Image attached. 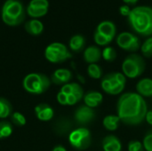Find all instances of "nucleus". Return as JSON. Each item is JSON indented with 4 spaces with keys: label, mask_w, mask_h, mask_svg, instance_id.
Listing matches in <instances>:
<instances>
[{
    "label": "nucleus",
    "mask_w": 152,
    "mask_h": 151,
    "mask_svg": "<svg viewBox=\"0 0 152 151\" xmlns=\"http://www.w3.org/2000/svg\"><path fill=\"white\" fill-rule=\"evenodd\" d=\"M147 111L148 106L144 98L137 93H125L118 100L117 114L125 125H141L145 120Z\"/></svg>",
    "instance_id": "nucleus-1"
},
{
    "label": "nucleus",
    "mask_w": 152,
    "mask_h": 151,
    "mask_svg": "<svg viewBox=\"0 0 152 151\" xmlns=\"http://www.w3.org/2000/svg\"><path fill=\"white\" fill-rule=\"evenodd\" d=\"M128 20L133 29L139 35L149 36L152 35V8L140 5L131 9Z\"/></svg>",
    "instance_id": "nucleus-2"
},
{
    "label": "nucleus",
    "mask_w": 152,
    "mask_h": 151,
    "mask_svg": "<svg viewBox=\"0 0 152 151\" xmlns=\"http://www.w3.org/2000/svg\"><path fill=\"white\" fill-rule=\"evenodd\" d=\"M26 11L20 0H6L4 3L1 10V17L6 25L16 27L24 21Z\"/></svg>",
    "instance_id": "nucleus-3"
},
{
    "label": "nucleus",
    "mask_w": 152,
    "mask_h": 151,
    "mask_svg": "<svg viewBox=\"0 0 152 151\" xmlns=\"http://www.w3.org/2000/svg\"><path fill=\"white\" fill-rule=\"evenodd\" d=\"M22 85L28 93L39 95L50 88L51 78L42 73H30L23 78Z\"/></svg>",
    "instance_id": "nucleus-4"
},
{
    "label": "nucleus",
    "mask_w": 152,
    "mask_h": 151,
    "mask_svg": "<svg viewBox=\"0 0 152 151\" xmlns=\"http://www.w3.org/2000/svg\"><path fill=\"white\" fill-rule=\"evenodd\" d=\"M146 69L144 58L138 53H131L122 62L121 69L126 77L134 79L142 76Z\"/></svg>",
    "instance_id": "nucleus-5"
},
{
    "label": "nucleus",
    "mask_w": 152,
    "mask_h": 151,
    "mask_svg": "<svg viewBox=\"0 0 152 151\" xmlns=\"http://www.w3.org/2000/svg\"><path fill=\"white\" fill-rule=\"evenodd\" d=\"M84 90L77 83H68L61 86L57 94V101L63 106H73L84 98Z\"/></svg>",
    "instance_id": "nucleus-6"
},
{
    "label": "nucleus",
    "mask_w": 152,
    "mask_h": 151,
    "mask_svg": "<svg viewBox=\"0 0 152 151\" xmlns=\"http://www.w3.org/2000/svg\"><path fill=\"white\" fill-rule=\"evenodd\" d=\"M126 83V77L122 72H111L103 77L101 82L102 91L110 95L122 93Z\"/></svg>",
    "instance_id": "nucleus-7"
},
{
    "label": "nucleus",
    "mask_w": 152,
    "mask_h": 151,
    "mask_svg": "<svg viewBox=\"0 0 152 151\" xmlns=\"http://www.w3.org/2000/svg\"><path fill=\"white\" fill-rule=\"evenodd\" d=\"M45 59L52 63H61L72 57L68 47L60 42H54L46 46L45 50Z\"/></svg>",
    "instance_id": "nucleus-8"
},
{
    "label": "nucleus",
    "mask_w": 152,
    "mask_h": 151,
    "mask_svg": "<svg viewBox=\"0 0 152 151\" xmlns=\"http://www.w3.org/2000/svg\"><path fill=\"white\" fill-rule=\"evenodd\" d=\"M69 142L72 148L77 150H86L92 143L90 131L86 127L74 129L69 134Z\"/></svg>",
    "instance_id": "nucleus-9"
},
{
    "label": "nucleus",
    "mask_w": 152,
    "mask_h": 151,
    "mask_svg": "<svg viewBox=\"0 0 152 151\" xmlns=\"http://www.w3.org/2000/svg\"><path fill=\"white\" fill-rule=\"evenodd\" d=\"M117 44L121 49L132 53L137 52L142 45L139 37L136 35L127 31L121 32L118 35Z\"/></svg>",
    "instance_id": "nucleus-10"
},
{
    "label": "nucleus",
    "mask_w": 152,
    "mask_h": 151,
    "mask_svg": "<svg viewBox=\"0 0 152 151\" xmlns=\"http://www.w3.org/2000/svg\"><path fill=\"white\" fill-rule=\"evenodd\" d=\"M95 117V112L94 109L87 107L86 105L79 106L74 113V119L77 124L85 125L91 123Z\"/></svg>",
    "instance_id": "nucleus-11"
},
{
    "label": "nucleus",
    "mask_w": 152,
    "mask_h": 151,
    "mask_svg": "<svg viewBox=\"0 0 152 151\" xmlns=\"http://www.w3.org/2000/svg\"><path fill=\"white\" fill-rule=\"evenodd\" d=\"M72 128H73V123L71 119L66 117H59L53 125V132L59 136H65V135L69 136V134L73 131Z\"/></svg>",
    "instance_id": "nucleus-12"
},
{
    "label": "nucleus",
    "mask_w": 152,
    "mask_h": 151,
    "mask_svg": "<svg viewBox=\"0 0 152 151\" xmlns=\"http://www.w3.org/2000/svg\"><path fill=\"white\" fill-rule=\"evenodd\" d=\"M72 72L68 69H58L51 76V82L57 85H64L72 79Z\"/></svg>",
    "instance_id": "nucleus-13"
},
{
    "label": "nucleus",
    "mask_w": 152,
    "mask_h": 151,
    "mask_svg": "<svg viewBox=\"0 0 152 151\" xmlns=\"http://www.w3.org/2000/svg\"><path fill=\"white\" fill-rule=\"evenodd\" d=\"M35 114L40 121H50L54 116L53 109L47 103H40L35 107Z\"/></svg>",
    "instance_id": "nucleus-14"
},
{
    "label": "nucleus",
    "mask_w": 152,
    "mask_h": 151,
    "mask_svg": "<svg viewBox=\"0 0 152 151\" xmlns=\"http://www.w3.org/2000/svg\"><path fill=\"white\" fill-rule=\"evenodd\" d=\"M95 30L101 33L105 37H107L108 39H110V41L114 39L117 33L116 25L110 20H103L100 22Z\"/></svg>",
    "instance_id": "nucleus-15"
},
{
    "label": "nucleus",
    "mask_w": 152,
    "mask_h": 151,
    "mask_svg": "<svg viewBox=\"0 0 152 151\" xmlns=\"http://www.w3.org/2000/svg\"><path fill=\"white\" fill-rule=\"evenodd\" d=\"M102 147L104 151H121L122 143L114 134L106 135L102 142Z\"/></svg>",
    "instance_id": "nucleus-16"
},
{
    "label": "nucleus",
    "mask_w": 152,
    "mask_h": 151,
    "mask_svg": "<svg viewBox=\"0 0 152 151\" xmlns=\"http://www.w3.org/2000/svg\"><path fill=\"white\" fill-rule=\"evenodd\" d=\"M84 60L88 64L97 63L102 58V50L96 45H90L84 51Z\"/></svg>",
    "instance_id": "nucleus-17"
},
{
    "label": "nucleus",
    "mask_w": 152,
    "mask_h": 151,
    "mask_svg": "<svg viewBox=\"0 0 152 151\" xmlns=\"http://www.w3.org/2000/svg\"><path fill=\"white\" fill-rule=\"evenodd\" d=\"M136 93L143 98L152 97V78L144 77L136 84Z\"/></svg>",
    "instance_id": "nucleus-18"
},
{
    "label": "nucleus",
    "mask_w": 152,
    "mask_h": 151,
    "mask_svg": "<svg viewBox=\"0 0 152 151\" xmlns=\"http://www.w3.org/2000/svg\"><path fill=\"white\" fill-rule=\"evenodd\" d=\"M84 102L89 108L94 109L98 107L103 100V96L100 92L97 91H89L84 95Z\"/></svg>",
    "instance_id": "nucleus-19"
},
{
    "label": "nucleus",
    "mask_w": 152,
    "mask_h": 151,
    "mask_svg": "<svg viewBox=\"0 0 152 151\" xmlns=\"http://www.w3.org/2000/svg\"><path fill=\"white\" fill-rule=\"evenodd\" d=\"M24 28L28 34L37 36L44 31V24L38 19H31L25 23Z\"/></svg>",
    "instance_id": "nucleus-20"
},
{
    "label": "nucleus",
    "mask_w": 152,
    "mask_h": 151,
    "mask_svg": "<svg viewBox=\"0 0 152 151\" xmlns=\"http://www.w3.org/2000/svg\"><path fill=\"white\" fill-rule=\"evenodd\" d=\"M85 44H86V38L80 34H77V35L72 36L71 38L69 39V48L74 53L81 52L84 49Z\"/></svg>",
    "instance_id": "nucleus-21"
},
{
    "label": "nucleus",
    "mask_w": 152,
    "mask_h": 151,
    "mask_svg": "<svg viewBox=\"0 0 152 151\" xmlns=\"http://www.w3.org/2000/svg\"><path fill=\"white\" fill-rule=\"evenodd\" d=\"M120 119L118 115H108L102 120V125L104 128L110 132H114L118 129Z\"/></svg>",
    "instance_id": "nucleus-22"
},
{
    "label": "nucleus",
    "mask_w": 152,
    "mask_h": 151,
    "mask_svg": "<svg viewBox=\"0 0 152 151\" xmlns=\"http://www.w3.org/2000/svg\"><path fill=\"white\" fill-rule=\"evenodd\" d=\"M12 113L13 109L11 102L7 99L0 97V118L4 119L6 117H9Z\"/></svg>",
    "instance_id": "nucleus-23"
},
{
    "label": "nucleus",
    "mask_w": 152,
    "mask_h": 151,
    "mask_svg": "<svg viewBox=\"0 0 152 151\" xmlns=\"http://www.w3.org/2000/svg\"><path fill=\"white\" fill-rule=\"evenodd\" d=\"M13 132L12 124L11 122L2 120L0 121V140L8 138Z\"/></svg>",
    "instance_id": "nucleus-24"
},
{
    "label": "nucleus",
    "mask_w": 152,
    "mask_h": 151,
    "mask_svg": "<svg viewBox=\"0 0 152 151\" xmlns=\"http://www.w3.org/2000/svg\"><path fill=\"white\" fill-rule=\"evenodd\" d=\"M87 74L93 79H101L102 77V69L97 64H89L87 67Z\"/></svg>",
    "instance_id": "nucleus-25"
},
{
    "label": "nucleus",
    "mask_w": 152,
    "mask_h": 151,
    "mask_svg": "<svg viewBox=\"0 0 152 151\" xmlns=\"http://www.w3.org/2000/svg\"><path fill=\"white\" fill-rule=\"evenodd\" d=\"M49 8H35V7H31L29 5H28L27 9H26V12L28 13V15L33 19H37L40 17L45 16L47 12H48Z\"/></svg>",
    "instance_id": "nucleus-26"
},
{
    "label": "nucleus",
    "mask_w": 152,
    "mask_h": 151,
    "mask_svg": "<svg viewBox=\"0 0 152 151\" xmlns=\"http://www.w3.org/2000/svg\"><path fill=\"white\" fill-rule=\"evenodd\" d=\"M102 57L106 61L111 62V61H115L117 58V51L115 50V48H113L111 46H106L102 51Z\"/></svg>",
    "instance_id": "nucleus-27"
},
{
    "label": "nucleus",
    "mask_w": 152,
    "mask_h": 151,
    "mask_svg": "<svg viewBox=\"0 0 152 151\" xmlns=\"http://www.w3.org/2000/svg\"><path fill=\"white\" fill-rule=\"evenodd\" d=\"M10 119H11V123L16 126H23L26 125V117H24L23 114H21L20 112H18V111H15L13 112L11 117H10Z\"/></svg>",
    "instance_id": "nucleus-28"
},
{
    "label": "nucleus",
    "mask_w": 152,
    "mask_h": 151,
    "mask_svg": "<svg viewBox=\"0 0 152 151\" xmlns=\"http://www.w3.org/2000/svg\"><path fill=\"white\" fill-rule=\"evenodd\" d=\"M141 51L145 58L152 57V36L148 37L141 45Z\"/></svg>",
    "instance_id": "nucleus-29"
},
{
    "label": "nucleus",
    "mask_w": 152,
    "mask_h": 151,
    "mask_svg": "<svg viewBox=\"0 0 152 151\" xmlns=\"http://www.w3.org/2000/svg\"><path fill=\"white\" fill-rule=\"evenodd\" d=\"M142 145L144 150L152 151V129L145 133L142 140Z\"/></svg>",
    "instance_id": "nucleus-30"
},
{
    "label": "nucleus",
    "mask_w": 152,
    "mask_h": 151,
    "mask_svg": "<svg viewBox=\"0 0 152 151\" xmlns=\"http://www.w3.org/2000/svg\"><path fill=\"white\" fill-rule=\"evenodd\" d=\"M94 42L98 44V45H108L111 41L110 39H108L107 37H105L104 36H102L101 33H99L98 31H94Z\"/></svg>",
    "instance_id": "nucleus-31"
},
{
    "label": "nucleus",
    "mask_w": 152,
    "mask_h": 151,
    "mask_svg": "<svg viewBox=\"0 0 152 151\" xmlns=\"http://www.w3.org/2000/svg\"><path fill=\"white\" fill-rule=\"evenodd\" d=\"M127 150L128 151H143L144 148L142 145V142L139 141H131L129 142L127 145Z\"/></svg>",
    "instance_id": "nucleus-32"
},
{
    "label": "nucleus",
    "mask_w": 152,
    "mask_h": 151,
    "mask_svg": "<svg viewBox=\"0 0 152 151\" xmlns=\"http://www.w3.org/2000/svg\"><path fill=\"white\" fill-rule=\"evenodd\" d=\"M29 6L35 8H49L48 0H31L28 4Z\"/></svg>",
    "instance_id": "nucleus-33"
},
{
    "label": "nucleus",
    "mask_w": 152,
    "mask_h": 151,
    "mask_svg": "<svg viewBox=\"0 0 152 151\" xmlns=\"http://www.w3.org/2000/svg\"><path fill=\"white\" fill-rule=\"evenodd\" d=\"M119 11H120V13H121L122 15L128 16V15H129V13H130V12H131V8H130V6H129V5H127V4H124V5L120 6Z\"/></svg>",
    "instance_id": "nucleus-34"
},
{
    "label": "nucleus",
    "mask_w": 152,
    "mask_h": 151,
    "mask_svg": "<svg viewBox=\"0 0 152 151\" xmlns=\"http://www.w3.org/2000/svg\"><path fill=\"white\" fill-rule=\"evenodd\" d=\"M145 121L152 126V109H148L146 117H145Z\"/></svg>",
    "instance_id": "nucleus-35"
},
{
    "label": "nucleus",
    "mask_w": 152,
    "mask_h": 151,
    "mask_svg": "<svg viewBox=\"0 0 152 151\" xmlns=\"http://www.w3.org/2000/svg\"><path fill=\"white\" fill-rule=\"evenodd\" d=\"M52 151H67V150L63 146H61V145H57V146H55L53 149Z\"/></svg>",
    "instance_id": "nucleus-36"
},
{
    "label": "nucleus",
    "mask_w": 152,
    "mask_h": 151,
    "mask_svg": "<svg viewBox=\"0 0 152 151\" xmlns=\"http://www.w3.org/2000/svg\"><path fill=\"white\" fill-rule=\"evenodd\" d=\"M138 0H130V4H135Z\"/></svg>",
    "instance_id": "nucleus-37"
}]
</instances>
